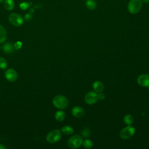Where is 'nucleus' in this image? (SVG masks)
I'll return each instance as SVG.
<instances>
[{
    "label": "nucleus",
    "mask_w": 149,
    "mask_h": 149,
    "mask_svg": "<svg viewBox=\"0 0 149 149\" xmlns=\"http://www.w3.org/2000/svg\"><path fill=\"white\" fill-rule=\"evenodd\" d=\"M52 104L56 108L63 109L68 106L69 101L66 97L62 95H58L54 97Z\"/></svg>",
    "instance_id": "f257e3e1"
},
{
    "label": "nucleus",
    "mask_w": 149,
    "mask_h": 149,
    "mask_svg": "<svg viewBox=\"0 0 149 149\" xmlns=\"http://www.w3.org/2000/svg\"><path fill=\"white\" fill-rule=\"evenodd\" d=\"M83 143V138L80 135L76 134L71 136L68 141V146L70 148H79Z\"/></svg>",
    "instance_id": "f03ea898"
},
{
    "label": "nucleus",
    "mask_w": 149,
    "mask_h": 149,
    "mask_svg": "<svg viewBox=\"0 0 149 149\" xmlns=\"http://www.w3.org/2000/svg\"><path fill=\"white\" fill-rule=\"evenodd\" d=\"M142 2L141 0H130L127 4V10L132 14L138 13L141 9Z\"/></svg>",
    "instance_id": "7ed1b4c3"
},
{
    "label": "nucleus",
    "mask_w": 149,
    "mask_h": 149,
    "mask_svg": "<svg viewBox=\"0 0 149 149\" xmlns=\"http://www.w3.org/2000/svg\"><path fill=\"white\" fill-rule=\"evenodd\" d=\"M62 137L61 132L59 129H54L49 132L46 136V140L49 143H55L60 140Z\"/></svg>",
    "instance_id": "20e7f679"
},
{
    "label": "nucleus",
    "mask_w": 149,
    "mask_h": 149,
    "mask_svg": "<svg viewBox=\"0 0 149 149\" xmlns=\"http://www.w3.org/2000/svg\"><path fill=\"white\" fill-rule=\"evenodd\" d=\"M136 133V130L134 127L131 125H127L126 127L122 129L120 132V137L124 140L129 139L133 137Z\"/></svg>",
    "instance_id": "39448f33"
},
{
    "label": "nucleus",
    "mask_w": 149,
    "mask_h": 149,
    "mask_svg": "<svg viewBox=\"0 0 149 149\" xmlns=\"http://www.w3.org/2000/svg\"><path fill=\"white\" fill-rule=\"evenodd\" d=\"M8 20L9 23L14 26L19 27L23 23V18L18 13H12L9 15Z\"/></svg>",
    "instance_id": "423d86ee"
},
{
    "label": "nucleus",
    "mask_w": 149,
    "mask_h": 149,
    "mask_svg": "<svg viewBox=\"0 0 149 149\" xmlns=\"http://www.w3.org/2000/svg\"><path fill=\"white\" fill-rule=\"evenodd\" d=\"M97 93L95 91H89L84 96V101L88 105H92L98 101Z\"/></svg>",
    "instance_id": "0eeeda50"
},
{
    "label": "nucleus",
    "mask_w": 149,
    "mask_h": 149,
    "mask_svg": "<svg viewBox=\"0 0 149 149\" xmlns=\"http://www.w3.org/2000/svg\"><path fill=\"white\" fill-rule=\"evenodd\" d=\"M5 77L8 81L13 82L16 81L17 78V73L13 69H8L5 72Z\"/></svg>",
    "instance_id": "6e6552de"
},
{
    "label": "nucleus",
    "mask_w": 149,
    "mask_h": 149,
    "mask_svg": "<svg viewBox=\"0 0 149 149\" xmlns=\"http://www.w3.org/2000/svg\"><path fill=\"white\" fill-rule=\"evenodd\" d=\"M137 83L141 87H149V74H141L137 78Z\"/></svg>",
    "instance_id": "1a4fd4ad"
},
{
    "label": "nucleus",
    "mask_w": 149,
    "mask_h": 149,
    "mask_svg": "<svg viewBox=\"0 0 149 149\" xmlns=\"http://www.w3.org/2000/svg\"><path fill=\"white\" fill-rule=\"evenodd\" d=\"M72 114L74 117L80 118L84 116V110L80 106H75L72 109Z\"/></svg>",
    "instance_id": "9d476101"
},
{
    "label": "nucleus",
    "mask_w": 149,
    "mask_h": 149,
    "mask_svg": "<svg viewBox=\"0 0 149 149\" xmlns=\"http://www.w3.org/2000/svg\"><path fill=\"white\" fill-rule=\"evenodd\" d=\"M104 84L100 81H95L93 84V88L95 92L99 93L104 90Z\"/></svg>",
    "instance_id": "9b49d317"
},
{
    "label": "nucleus",
    "mask_w": 149,
    "mask_h": 149,
    "mask_svg": "<svg viewBox=\"0 0 149 149\" xmlns=\"http://www.w3.org/2000/svg\"><path fill=\"white\" fill-rule=\"evenodd\" d=\"M3 6L8 10H12L15 8V2L13 0H4Z\"/></svg>",
    "instance_id": "f8f14e48"
},
{
    "label": "nucleus",
    "mask_w": 149,
    "mask_h": 149,
    "mask_svg": "<svg viewBox=\"0 0 149 149\" xmlns=\"http://www.w3.org/2000/svg\"><path fill=\"white\" fill-rule=\"evenodd\" d=\"M61 131L64 134L69 136V135H71L73 133L74 130L71 126H68V125H66V126H63L61 128Z\"/></svg>",
    "instance_id": "ddd939ff"
},
{
    "label": "nucleus",
    "mask_w": 149,
    "mask_h": 149,
    "mask_svg": "<svg viewBox=\"0 0 149 149\" xmlns=\"http://www.w3.org/2000/svg\"><path fill=\"white\" fill-rule=\"evenodd\" d=\"M6 31L5 29L0 24V43H3L6 39Z\"/></svg>",
    "instance_id": "4468645a"
},
{
    "label": "nucleus",
    "mask_w": 149,
    "mask_h": 149,
    "mask_svg": "<svg viewBox=\"0 0 149 149\" xmlns=\"http://www.w3.org/2000/svg\"><path fill=\"white\" fill-rule=\"evenodd\" d=\"M55 118L58 122L63 121L65 118V113L63 111H58L55 114Z\"/></svg>",
    "instance_id": "2eb2a0df"
},
{
    "label": "nucleus",
    "mask_w": 149,
    "mask_h": 149,
    "mask_svg": "<svg viewBox=\"0 0 149 149\" xmlns=\"http://www.w3.org/2000/svg\"><path fill=\"white\" fill-rule=\"evenodd\" d=\"M13 48H14L13 45L12 44L9 43V42L5 43L2 47V49H3V51L8 54L12 53L13 51Z\"/></svg>",
    "instance_id": "dca6fc26"
},
{
    "label": "nucleus",
    "mask_w": 149,
    "mask_h": 149,
    "mask_svg": "<svg viewBox=\"0 0 149 149\" xmlns=\"http://www.w3.org/2000/svg\"><path fill=\"white\" fill-rule=\"evenodd\" d=\"M86 7L90 10H94L97 7V3L94 0H87L86 2Z\"/></svg>",
    "instance_id": "f3484780"
},
{
    "label": "nucleus",
    "mask_w": 149,
    "mask_h": 149,
    "mask_svg": "<svg viewBox=\"0 0 149 149\" xmlns=\"http://www.w3.org/2000/svg\"><path fill=\"white\" fill-rule=\"evenodd\" d=\"M123 122L126 125H131L133 123V117L130 114H126L123 118Z\"/></svg>",
    "instance_id": "a211bd4d"
},
{
    "label": "nucleus",
    "mask_w": 149,
    "mask_h": 149,
    "mask_svg": "<svg viewBox=\"0 0 149 149\" xmlns=\"http://www.w3.org/2000/svg\"><path fill=\"white\" fill-rule=\"evenodd\" d=\"M83 147L86 148H90L93 147V143L92 142V141L90 139H86L84 141H83V143H82Z\"/></svg>",
    "instance_id": "6ab92c4d"
},
{
    "label": "nucleus",
    "mask_w": 149,
    "mask_h": 149,
    "mask_svg": "<svg viewBox=\"0 0 149 149\" xmlns=\"http://www.w3.org/2000/svg\"><path fill=\"white\" fill-rule=\"evenodd\" d=\"M81 134L83 137H85V138L88 137L91 134L90 129L87 127H85L83 129V130L81 131Z\"/></svg>",
    "instance_id": "aec40b11"
},
{
    "label": "nucleus",
    "mask_w": 149,
    "mask_h": 149,
    "mask_svg": "<svg viewBox=\"0 0 149 149\" xmlns=\"http://www.w3.org/2000/svg\"><path fill=\"white\" fill-rule=\"evenodd\" d=\"M8 66V63L6 60L3 57H0V68L2 69H6Z\"/></svg>",
    "instance_id": "412c9836"
},
{
    "label": "nucleus",
    "mask_w": 149,
    "mask_h": 149,
    "mask_svg": "<svg viewBox=\"0 0 149 149\" xmlns=\"http://www.w3.org/2000/svg\"><path fill=\"white\" fill-rule=\"evenodd\" d=\"M30 3L27 2H22L19 4V7L22 10H27L30 7Z\"/></svg>",
    "instance_id": "4be33fe9"
},
{
    "label": "nucleus",
    "mask_w": 149,
    "mask_h": 149,
    "mask_svg": "<svg viewBox=\"0 0 149 149\" xmlns=\"http://www.w3.org/2000/svg\"><path fill=\"white\" fill-rule=\"evenodd\" d=\"M33 19V15L31 13H27L24 16V19L26 21H30Z\"/></svg>",
    "instance_id": "5701e85b"
},
{
    "label": "nucleus",
    "mask_w": 149,
    "mask_h": 149,
    "mask_svg": "<svg viewBox=\"0 0 149 149\" xmlns=\"http://www.w3.org/2000/svg\"><path fill=\"white\" fill-rule=\"evenodd\" d=\"M22 43L20 41H17L15 44H14V49H19L22 47Z\"/></svg>",
    "instance_id": "b1692460"
},
{
    "label": "nucleus",
    "mask_w": 149,
    "mask_h": 149,
    "mask_svg": "<svg viewBox=\"0 0 149 149\" xmlns=\"http://www.w3.org/2000/svg\"><path fill=\"white\" fill-rule=\"evenodd\" d=\"M97 95H98V100H104L105 97V94L102 93V92H101V93H99L97 94Z\"/></svg>",
    "instance_id": "393cba45"
},
{
    "label": "nucleus",
    "mask_w": 149,
    "mask_h": 149,
    "mask_svg": "<svg viewBox=\"0 0 149 149\" xmlns=\"http://www.w3.org/2000/svg\"><path fill=\"white\" fill-rule=\"evenodd\" d=\"M5 148H6L5 146H4L3 144H0V149H5Z\"/></svg>",
    "instance_id": "a878e982"
},
{
    "label": "nucleus",
    "mask_w": 149,
    "mask_h": 149,
    "mask_svg": "<svg viewBox=\"0 0 149 149\" xmlns=\"http://www.w3.org/2000/svg\"><path fill=\"white\" fill-rule=\"evenodd\" d=\"M142 2H144L145 3H149V0H141Z\"/></svg>",
    "instance_id": "bb28decb"
},
{
    "label": "nucleus",
    "mask_w": 149,
    "mask_h": 149,
    "mask_svg": "<svg viewBox=\"0 0 149 149\" xmlns=\"http://www.w3.org/2000/svg\"><path fill=\"white\" fill-rule=\"evenodd\" d=\"M4 1V0H0V3H1V2H3Z\"/></svg>",
    "instance_id": "cd10ccee"
}]
</instances>
